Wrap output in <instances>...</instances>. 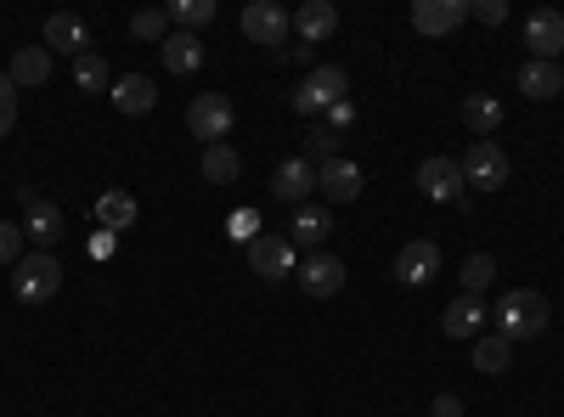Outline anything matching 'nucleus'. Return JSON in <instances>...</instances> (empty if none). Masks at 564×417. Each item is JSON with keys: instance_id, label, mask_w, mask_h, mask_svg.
I'll list each match as a JSON object with an SVG mask.
<instances>
[{"instance_id": "nucleus-1", "label": "nucleus", "mask_w": 564, "mask_h": 417, "mask_svg": "<svg viewBox=\"0 0 564 417\" xmlns=\"http://www.w3.org/2000/svg\"><path fill=\"white\" fill-rule=\"evenodd\" d=\"M491 321H497V333H502L508 344L542 339V333H547V321H553V305H547L536 288H508V294L491 305Z\"/></svg>"}, {"instance_id": "nucleus-2", "label": "nucleus", "mask_w": 564, "mask_h": 417, "mask_svg": "<svg viewBox=\"0 0 564 417\" xmlns=\"http://www.w3.org/2000/svg\"><path fill=\"white\" fill-rule=\"evenodd\" d=\"M57 288H63V265H57V254H23L18 265H12V294H18V305H45V299H57Z\"/></svg>"}, {"instance_id": "nucleus-3", "label": "nucleus", "mask_w": 564, "mask_h": 417, "mask_svg": "<svg viewBox=\"0 0 564 417\" xmlns=\"http://www.w3.org/2000/svg\"><path fill=\"white\" fill-rule=\"evenodd\" d=\"M345 97H350V74L327 63V68H311L300 90H289V108L305 113V119H316V113H327V108L345 102Z\"/></svg>"}, {"instance_id": "nucleus-4", "label": "nucleus", "mask_w": 564, "mask_h": 417, "mask_svg": "<svg viewBox=\"0 0 564 417\" xmlns=\"http://www.w3.org/2000/svg\"><path fill=\"white\" fill-rule=\"evenodd\" d=\"M231 124H238V108H231L220 90H204V97H193V108H186V130H193L204 147H220L231 135Z\"/></svg>"}, {"instance_id": "nucleus-5", "label": "nucleus", "mask_w": 564, "mask_h": 417, "mask_svg": "<svg viewBox=\"0 0 564 417\" xmlns=\"http://www.w3.org/2000/svg\"><path fill=\"white\" fill-rule=\"evenodd\" d=\"M468 180H463V164L457 158H423L417 164V193L430 204H463L468 209Z\"/></svg>"}, {"instance_id": "nucleus-6", "label": "nucleus", "mask_w": 564, "mask_h": 417, "mask_svg": "<svg viewBox=\"0 0 564 417\" xmlns=\"http://www.w3.org/2000/svg\"><path fill=\"white\" fill-rule=\"evenodd\" d=\"M457 164H463V180H468L475 193H497V187H508V153H502L497 142H475Z\"/></svg>"}, {"instance_id": "nucleus-7", "label": "nucleus", "mask_w": 564, "mask_h": 417, "mask_svg": "<svg viewBox=\"0 0 564 417\" xmlns=\"http://www.w3.org/2000/svg\"><path fill=\"white\" fill-rule=\"evenodd\" d=\"M249 271L265 276V283H282V276H294V271H300L294 243L282 238V231H260V238L249 243Z\"/></svg>"}, {"instance_id": "nucleus-8", "label": "nucleus", "mask_w": 564, "mask_h": 417, "mask_svg": "<svg viewBox=\"0 0 564 417\" xmlns=\"http://www.w3.org/2000/svg\"><path fill=\"white\" fill-rule=\"evenodd\" d=\"M23 238H34L40 254H52L63 238V209L52 198H40L34 187H23Z\"/></svg>"}, {"instance_id": "nucleus-9", "label": "nucleus", "mask_w": 564, "mask_h": 417, "mask_svg": "<svg viewBox=\"0 0 564 417\" xmlns=\"http://www.w3.org/2000/svg\"><path fill=\"white\" fill-rule=\"evenodd\" d=\"M243 34L254 40V45H271V52H282V40H289V29H294V18L276 7V0H249L243 7Z\"/></svg>"}, {"instance_id": "nucleus-10", "label": "nucleus", "mask_w": 564, "mask_h": 417, "mask_svg": "<svg viewBox=\"0 0 564 417\" xmlns=\"http://www.w3.org/2000/svg\"><path fill=\"white\" fill-rule=\"evenodd\" d=\"M435 276H441V243L417 238V243H406V249L395 254V283H401V288H430Z\"/></svg>"}, {"instance_id": "nucleus-11", "label": "nucleus", "mask_w": 564, "mask_h": 417, "mask_svg": "<svg viewBox=\"0 0 564 417\" xmlns=\"http://www.w3.org/2000/svg\"><path fill=\"white\" fill-rule=\"evenodd\" d=\"M361 164L356 158H327L322 169H316V187H322V198L327 204H356L361 198Z\"/></svg>"}, {"instance_id": "nucleus-12", "label": "nucleus", "mask_w": 564, "mask_h": 417, "mask_svg": "<svg viewBox=\"0 0 564 417\" xmlns=\"http://www.w3.org/2000/svg\"><path fill=\"white\" fill-rule=\"evenodd\" d=\"M294 276H300V288H305L311 299H334V294L345 288V260H339V254H322V249H316V254H311V260H305V265H300Z\"/></svg>"}, {"instance_id": "nucleus-13", "label": "nucleus", "mask_w": 564, "mask_h": 417, "mask_svg": "<svg viewBox=\"0 0 564 417\" xmlns=\"http://www.w3.org/2000/svg\"><path fill=\"white\" fill-rule=\"evenodd\" d=\"M45 52H57V57H85L90 52V29L79 12H52L45 18Z\"/></svg>"}, {"instance_id": "nucleus-14", "label": "nucleus", "mask_w": 564, "mask_h": 417, "mask_svg": "<svg viewBox=\"0 0 564 417\" xmlns=\"http://www.w3.org/2000/svg\"><path fill=\"white\" fill-rule=\"evenodd\" d=\"M486 299L480 294H457L452 305H446V316H441V333L446 339H468V344H475L480 339V328H486Z\"/></svg>"}, {"instance_id": "nucleus-15", "label": "nucleus", "mask_w": 564, "mask_h": 417, "mask_svg": "<svg viewBox=\"0 0 564 417\" xmlns=\"http://www.w3.org/2000/svg\"><path fill=\"white\" fill-rule=\"evenodd\" d=\"M525 45H531V57L536 63H553V57H564V12H531L525 18Z\"/></svg>"}, {"instance_id": "nucleus-16", "label": "nucleus", "mask_w": 564, "mask_h": 417, "mask_svg": "<svg viewBox=\"0 0 564 417\" xmlns=\"http://www.w3.org/2000/svg\"><path fill=\"white\" fill-rule=\"evenodd\" d=\"M108 97H113V108H119L124 119H141V113H153V108H159V90H153L148 74H119Z\"/></svg>"}, {"instance_id": "nucleus-17", "label": "nucleus", "mask_w": 564, "mask_h": 417, "mask_svg": "<svg viewBox=\"0 0 564 417\" xmlns=\"http://www.w3.org/2000/svg\"><path fill=\"white\" fill-rule=\"evenodd\" d=\"M468 18V0H417V7H412V29L417 34H452L457 23Z\"/></svg>"}, {"instance_id": "nucleus-18", "label": "nucleus", "mask_w": 564, "mask_h": 417, "mask_svg": "<svg viewBox=\"0 0 564 417\" xmlns=\"http://www.w3.org/2000/svg\"><path fill=\"white\" fill-rule=\"evenodd\" d=\"M311 187H316V169H311L305 158H282V164L271 169V193H276L282 204H294V209L311 198Z\"/></svg>"}, {"instance_id": "nucleus-19", "label": "nucleus", "mask_w": 564, "mask_h": 417, "mask_svg": "<svg viewBox=\"0 0 564 417\" xmlns=\"http://www.w3.org/2000/svg\"><path fill=\"white\" fill-rule=\"evenodd\" d=\"M294 29H300L305 45L334 40V34H339V7H327V0H305V7L294 12Z\"/></svg>"}, {"instance_id": "nucleus-20", "label": "nucleus", "mask_w": 564, "mask_h": 417, "mask_svg": "<svg viewBox=\"0 0 564 417\" xmlns=\"http://www.w3.org/2000/svg\"><path fill=\"white\" fill-rule=\"evenodd\" d=\"M513 85H520V97H531V102H553L558 90H564V68H558V63H536V57H531Z\"/></svg>"}, {"instance_id": "nucleus-21", "label": "nucleus", "mask_w": 564, "mask_h": 417, "mask_svg": "<svg viewBox=\"0 0 564 417\" xmlns=\"http://www.w3.org/2000/svg\"><path fill=\"white\" fill-rule=\"evenodd\" d=\"M327 231H334L327 209H322V204H300V209H294V226H289V243H294V249H322Z\"/></svg>"}, {"instance_id": "nucleus-22", "label": "nucleus", "mask_w": 564, "mask_h": 417, "mask_svg": "<svg viewBox=\"0 0 564 417\" xmlns=\"http://www.w3.org/2000/svg\"><path fill=\"white\" fill-rule=\"evenodd\" d=\"M159 57H164L170 74L186 79V74H198V68H204V40H198V34H170V40L159 45Z\"/></svg>"}, {"instance_id": "nucleus-23", "label": "nucleus", "mask_w": 564, "mask_h": 417, "mask_svg": "<svg viewBox=\"0 0 564 417\" xmlns=\"http://www.w3.org/2000/svg\"><path fill=\"white\" fill-rule=\"evenodd\" d=\"M7 79L12 85H45L52 79V52H45V45H23V52H12Z\"/></svg>"}, {"instance_id": "nucleus-24", "label": "nucleus", "mask_w": 564, "mask_h": 417, "mask_svg": "<svg viewBox=\"0 0 564 417\" xmlns=\"http://www.w3.org/2000/svg\"><path fill=\"white\" fill-rule=\"evenodd\" d=\"M463 124L475 130L480 142H491V135L502 130V102L497 97H480V90H475V97H463Z\"/></svg>"}, {"instance_id": "nucleus-25", "label": "nucleus", "mask_w": 564, "mask_h": 417, "mask_svg": "<svg viewBox=\"0 0 564 417\" xmlns=\"http://www.w3.org/2000/svg\"><path fill=\"white\" fill-rule=\"evenodd\" d=\"M97 226H102V231H113V238H119L124 226H135V198H130L124 187L102 193V198H97Z\"/></svg>"}, {"instance_id": "nucleus-26", "label": "nucleus", "mask_w": 564, "mask_h": 417, "mask_svg": "<svg viewBox=\"0 0 564 417\" xmlns=\"http://www.w3.org/2000/svg\"><path fill=\"white\" fill-rule=\"evenodd\" d=\"M475 366H480L486 378L508 373V366H513V344H508L502 333H480V339H475Z\"/></svg>"}, {"instance_id": "nucleus-27", "label": "nucleus", "mask_w": 564, "mask_h": 417, "mask_svg": "<svg viewBox=\"0 0 564 417\" xmlns=\"http://www.w3.org/2000/svg\"><path fill=\"white\" fill-rule=\"evenodd\" d=\"M243 175V153L238 147H204V180H209V187H226V180H238Z\"/></svg>"}, {"instance_id": "nucleus-28", "label": "nucleus", "mask_w": 564, "mask_h": 417, "mask_svg": "<svg viewBox=\"0 0 564 417\" xmlns=\"http://www.w3.org/2000/svg\"><path fill=\"white\" fill-rule=\"evenodd\" d=\"M74 85L90 90V97H102V90H113V74L97 52H85V57H74Z\"/></svg>"}, {"instance_id": "nucleus-29", "label": "nucleus", "mask_w": 564, "mask_h": 417, "mask_svg": "<svg viewBox=\"0 0 564 417\" xmlns=\"http://www.w3.org/2000/svg\"><path fill=\"white\" fill-rule=\"evenodd\" d=\"M300 158H305L311 169H322L327 158H339V135L327 130V124H311V130H305V153H300Z\"/></svg>"}, {"instance_id": "nucleus-30", "label": "nucleus", "mask_w": 564, "mask_h": 417, "mask_svg": "<svg viewBox=\"0 0 564 417\" xmlns=\"http://www.w3.org/2000/svg\"><path fill=\"white\" fill-rule=\"evenodd\" d=\"M170 23H181V34H198L204 23H215V0H175Z\"/></svg>"}, {"instance_id": "nucleus-31", "label": "nucleus", "mask_w": 564, "mask_h": 417, "mask_svg": "<svg viewBox=\"0 0 564 417\" xmlns=\"http://www.w3.org/2000/svg\"><path fill=\"white\" fill-rule=\"evenodd\" d=\"M491 276H497V260L491 254H468L463 260V294H486Z\"/></svg>"}, {"instance_id": "nucleus-32", "label": "nucleus", "mask_w": 564, "mask_h": 417, "mask_svg": "<svg viewBox=\"0 0 564 417\" xmlns=\"http://www.w3.org/2000/svg\"><path fill=\"white\" fill-rule=\"evenodd\" d=\"M226 238L249 249V243L260 238V209H231V215H226Z\"/></svg>"}, {"instance_id": "nucleus-33", "label": "nucleus", "mask_w": 564, "mask_h": 417, "mask_svg": "<svg viewBox=\"0 0 564 417\" xmlns=\"http://www.w3.org/2000/svg\"><path fill=\"white\" fill-rule=\"evenodd\" d=\"M164 29H170V12H135V18H130V34H135V40H159V45H164V40H170Z\"/></svg>"}, {"instance_id": "nucleus-34", "label": "nucleus", "mask_w": 564, "mask_h": 417, "mask_svg": "<svg viewBox=\"0 0 564 417\" xmlns=\"http://www.w3.org/2000/svg\"><path fill=\"white\" fill-rule=\"evenodd\" d=\"M23 260V220H0V265Z\"/></svg>"}, {"instance_id": "nucleus-35", "label": "nucleus", "mask_w": 564, "mask_h": 417, "mask_svg": "<svg viewBox=\"0 0 564 417\" xmlns=\"http://www.w3.org/2000/svg\"><path fill=\"white\" fill-rule=\"evenodd\" d=\"M468 18H480V23H508V0H475V7H468Z\"/></svg>"}, {"instance_id": "nucleus-36", "label": "nucleus", "mask_w": 564, "mask_h": 417, "mask_svg": "<svg viewBox=\"0 0 564 417\" xmlns=\"http://www.w3.org/2000/svg\"><path fill=\"white\" fill-rule=\"evenodd\" d=\"M350 124H356V102H350V97L327 108V130H334V135H339V130H350Z\"/></svg>"}, {"instance_id": "nucleus-37", "label": "nucleus", "mask_w": 564, "mask_h": 417, "mask_svg": "<svg viewBox=\"0 0 564 417\" xmlns=\"http://www.w3.org/2000/svg\"><path fill=\"white\" fill-rule=\"evenodd\" d=\"M430 411H435V417H463V400L446 389V395H435V400H430Z\"/></svg>"}, {"instance_id": "nucleus-38", "label": "nucleus", "mask_w": 564, "mask_h": 417, "mask_svg": "<svg viewBox=\"0 0 564 417\" xmlns=\"http://www.w3.org/2000/svg\"><path fill=\"white\" fill-rule=\"evenodd\" d=\"M113 249H119L113 231H97V238H90V254H97V260H113Z\"/></svg>"}, {"instance_id": "nucleus-39", "label": "nucleus", "mask_w": 564, "mask_h": 417, "mask_svg": "<svg viewBox=\"0 0 564 417\" xmlns=\"http://www.w3.org/2000/svg\"><path fill=\"white\" fill-rule=\"evenodd\" d=\"M18 124V97H0V135H12Z\"/></svg>"}, {"instance_id": "nucleus-40", "label": "nucleus", "mask_w": 564, "mask_h": 417, "mask_svg": "<svg viewBox=\"0 0 564 417\" xmlns=\"http://www.w3.org/2000/svg\"><path fill=\"white\" fill-rule=\"evenodd\" d=\"M0 97H18V85L7 79V68H0Z\"/></svg>"}]
</instances>
